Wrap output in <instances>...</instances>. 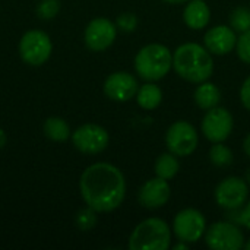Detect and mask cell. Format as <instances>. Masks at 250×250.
Instances as JSON below:
<instances>
[{
  "label": "cell",
  "mask_w": 250,
  "mask_h": 250,
  "mask_svg": "<svg viewBox=\"0 0 250 250\" xmlns=\"http://www.w3.org/2000/svg\"><path fill=\"white\" fill-rule=\"evenodd\" d=\"M199 144V135L195 126L186 120L174 122L166 132V146L176 157L192 155Z\"/></svg>",
  "instance_id": "52a82bcc"
},
{
  "label": "cell",
  "mask_w": 250,
  "mask_h": 250,
  "mask_svg": "<svg viewBox=\"0 0 250 250\" xmlns=\"http://www.w3.org/2000/svg\"><path fill=\"white\" fill-rule=\"evenodd\" d=\"M79 190L86 207L98 214L117 209L126 196V179L120 168L110 163L88 166L79 179Z\"/></svg>",
  "instance_id": "6da1fadb"
},
{
  "label": "cell",
  "mask_w": 250,
  "mask_h": 250,
  "mask_svg": "<svg viewBox=\"0 0 250 250\" xmlns=\"http://www.w3.org/2000/svg\"><path fill=\"white\" fill-rule=\"evenodd\" d=\"M207 231V220L199 209L185 208L179 211L173 220V233L177 240L185 243L199 242Z\"/></svg>",
  "instance_id": "9c48e42d"
},
{
  "label": "cell",
  "mask_w": 250,
  "mask_h": 250,
  "mask_svg": "<svg viewBox=\"0 0 250 250\" xmlns=\"http://www.w3.org/2000/svg\"><path fill=\"white\" fill-rule=\"evenodd\" d=\"M183 21L190 29H204L211 21V9L205 0H189L183 10Z\"/></svg>",
  "instance_id": "2e32d148"
},
{
  "label": "cell",
  "mask_w": 250,
  "mask_h": 250,
  "mask_svg": "<svg viewBox=\"0 0 250 250\" xmlns=\"http://www.w3.org/2000/svg\"><path fill=\"white\" fill-rule=\"evenodd\" d=\"M21 59L29 66H42L51 56L53 42L50 35L41 29L26 31L18 44Z\"/></svg>",
  "instance_id": "5b68a950"
},
{
  "label": "cell",
  "mask_w": 250,
  "mask_h": 250,
  "mask_svg": "<svg viewBox=\"0 0 250 250\" xmlns=\"http://www.w3.org/2000/svg\"><path fill=\"white\" fill-rule=\"evenodd\" d=\"M233 127H234V119L231 113L220 105L207 110L201 123L204 136L212 144L224 142L226 139H229L233 132Z\"/></svg>",
  "instance_id": "30bf717a"
},
{
  "label": "cell",
  "mask_w": 250,
  "mask_h": 250,
  "mask_svg": "<svg viewBox=\"0 0 250 250\" xmlns=\"http://www.w3.org/2000/svg\"><path fill=\"white\" fill-rule=\"evenodd\" d=\"M243 151H245V154L250 158V133L245 138V141H243Z\"/></svg>",
  "instance_id": "f1b7e54d"
},
{
  "label": "cell",
  "mask_w": 250,
  "mask_h": 250,
  "mask_svg": "<svg viewBox=\"0 0 250 250\" xmlns=\"http://www.w3.org/2000/svg\"><path fill=\"white\" fill-rule=\"evenodd\" d=\"M97 211H94L92 208L86 207L83 209H81L78 214H76V218H75V223H76V227L81 230V231H89L95 227L97 224Z\"/></svg>",
  "instance_id": "603a6c76"
},
{
  "label": "cell",
  "mask_w": 250,
  "mask_h": 250,
  "mask_svg": "<svg viewBox=\"0 0 250 250\" xmlns=\"http://www.w3.org/2000/svg\"><path fill=\"white\" fill-rule=\"evenodd\" d=\"M154 171L157 177H161L164 180H171L177 176V173L180 171V161L179 157H176L174 154L164 152L161 154L154 166Z\"/></svg>",
  "instance_id": "ffe728a7"
},
{
  "label": "cell",
  "mask_w": 250,
  "mask_h": 250,
  "mask_svg": "<svg viewBox=\"0 0 250 250\" xmlns=\"http://www.w3.org/2000/svg\"><path fill=\"white\" fill-rule=\"evenodd\" d=\"M237 32L227 25H215L205 32L204 45L212 56H226L236 50Z\"/></svg>",
  "instance_id": "5bb4252c"
},
{
  "label": "cell",
  "mask_w": 250,
  "mask_h": 250,
  "mask_svg": "<svg viewBox=\"0 0 250 250\" xmlns=\"http://www.w3.org/2000/svg\"><path fill=\"white\" fill-rule=\"evenodd\" d=\"M205 243L212 250H239L245 248V236L239 224L233 221H218L207 227Z\"/></svg>",
  "instance_id": "8992f818"
},
{
  "label": "cell",
  "mask_w": 250,
  "mask_h": 250,
  "mask_svg": "<svg viewBox=\"0 0 250 250\" xmlns=\"http://www.w3.org/2000/svg\"><path fill=\"white\" fill-rule=\"evenodd\" d=\"M188 248H189V243H185V242H180V240H179V243H177V245H174V246H173V249L174 250L188 249Z\"/></svg>",
  "instance_id": "4dcf8cb0"
},
{
  "label": "cell",
  "mask_w": 250,
  "mask_h": 250,
  "mask_svg": "<svg viewBox=\"0 0 250 250\" xmlns=\"http://www.w3.org/2000/svg\"><path fill=\"white\" fill-rule=\"evenodd\" d=\"M214 198L218 207L226 211L240 209L249 199V183L246 179L229 176L217 185Z\"/></svg>",
  "instance_id": "ba28073f"
},
{
  "label": "cell",
  "mask_w": 250,
  "mask_h": 250,
  "mask_svg": "<svg viewBox=\"0 0 250 250\" xmlns=\"http://www.w3.org/2000/svg\"><path fill=\"white\" fill-rule=\"evenodd\" d=\"M173 69L185 81L201 83L214 73V59L205 45L198 42H185L173 53Z\"/></svg>",
  "instance_id": "7a4b0ae2"
},
{
  "label": "cell",
  "mask_w": 250,
  "mask_h": 250,
  "mask_svg": "<svg viewBox=\"0 0 250 250\" xmlns=\"http://www.w3.org/2000/svg\"><path fill=\"white\" fill-rule=\"evenodd\" d=\"M116 26L123 32H133L138 26V18L132 12H123L117 16Z\"/></svg>",
  "instance_id": "4316f807"
},
{
  "label": "cell",
  "mask_w": 250,
  "mask_h": 250,
  "mask_svg": "<svg viewBox=\"0 0 250 250\" xmlns=\"http://www.w3.org/2000/svg\"><path fill=\"white\" fill-rule=\"evenodd\" d=\"M6 142H7V136H6V132H4L3 129H0V149H1V148H4Z\"/></svg>",
  "instance_id": "f546056e"
},
{
  "label": "cell",
  "mask_w": 250,
  "mask_h": 250,
  "mask_svg": "<svg viewBox=\"0 0 250 250\" xmlns=\"http://www.w3.org/2000/svg\"><path fill=\"white\" fill-rule=\"evenodd\" d=\"M230 26L236 32H246L250 29V7H236L230 15Z\"/></svg>",
  "instance_id": "7402d4cb"
},
{
  "label": "cell",
  "mask_w": 250,
  "mask_h": 250,
  "mask_svg": "<svg viewBox=\"0 0 250 250\" xmlns=\"http://www.w3.org/2000/svg\"><path fill=\"white\" fill-rule=\"evenodd\" d=\"M164 3H168V4H182V3H188L189 0H161Z\"/></svg>",
  "instance_id": "1f68e13d"
},
{
  "label": "cell",
  "mask_w": 250,
  "mask_h": 250,
  "mask_svg": "<svg viewBox=\"0 0 250 250\" xmlns=\"http://www.w3.org/2000/svg\"><path fill=\"white\" fill-rule=\"evenodd\" d=\"M72 144L73 146L82 152V154H100L103 152L110 142L108 132L95 123H85L79 126L73 133H72Z\"/></svg>",
  "instance_id": "8fae6325"
},
{
  "label": "cell",
  "mask_w": 250,
  "mask_h": 250,
  "mask_svg": "<svg viewBox=\"0 0 250 250\" xmlns=\"http://www.w3.org/2000/svg\"><path fill=\"white\" fill-rule=\"evenodd\" d=\"M42 132L50 141H54V142H64L72 136L70 126L67 125V122L57 116L48 117L44 122Z\"/></svg>",
  "instance_id": "d6986e66"
},
{
  "label": "cell",
  "mask_w": 250,
  "mask_h": 250,
  "mask_svg": "<svg viewBox=\"0 0 250 250\" xmlns=\"http://www.w3.org/2000/svg\"><path fill=\"white\" fill-rule=\"evenodd\" d=\"M227 212H229V217H227L229 221H233V223L243 226L248 230H250V199H248V202L240 209L227 211Z\"/></svg>",
  "instance_id": "d4e9b609"
},
{
  "label": "cell",
  "mask_w": 250,
  "mask_h": 250,
  "mask_svg": "<svg viewBox=\"0 0 250 250\" xmlns=\"http://www.w3.org/2000/svg\"><path fill=\"white\" fill-rule=\"evenodd\" d=\"M59 10H60L59 0H41L37 6V15L44 21L53 19L59 13Z\"/></svg>",
  "instance_id": "cb8c5ba5"
},
{
  "label": "cell",
  "mask_w": 250,
  "mask_h": 250,
  "mask_svg": "<svg viewBox=\"0 0 250 250\" xmlns=\"http://www.w3.org/2000/svg\"><path fill=\"white\" fill-rule=\"evenodd\" d=\"M195 103L201 110H211L217 105H220L221 103V91L220 88L212 83V82H201L198 83L195 94H193Z\"/></svg>",
  "instance_id": "e0dca14e"
},
{
  "label": "cell",
  "mask_w": 250,
  "mask_h": 250,
  "mask_svg": "<svg viewBox=\"0 0 250 250\" xmlns=\"http://www.w3.org/2000/svg\"><path fill=\"white\" fill-rule=\"evenodd\" d=\"M104 94L111 100L117 103H126L135 98L139 83L138 79L129 73V72H114L107 76L104 81Z\"/></svg>",
  "instance_id": "4fadbf2b"
},
{
  "label": "cell",
  "mask_w": 250,
  "mask_h": 250,
  "mask_svg": "<svg viewBox=\"0 0 250 250\" xmlns=\"http://www.w3.org/2000/svg\"><path fill=\"white\" fill-rule=\"evenodd\" d=\"M171 246V229L157 217L141 221L130 233L127 248L130 250H167Z\"/></svg>",
  "instance_id": "277c9868"
},
{
  "label": "cell",
  "mask_w": 250,
  "mask_h": 250,
  "mask_svg": "<svg viewBox=\"0 0 250 250\" xmlns=\"http://www.w3.org/2000/svg\"><path fill=\"white\" fill-rule=\"evenodd\" d=\"M245 179H246V182L250 185V168L246 171V177H245Z\"/></svg>",
  "instance_id": "d6a6232c"
},
{
  "label": "cell",
  "mask_w": 250,
  "mask_h": 250,
  "mask_svg": "<svg viewBox=\"0 0 250 250\" xmlns=\"http://www.w3.org/2000/svg\"><path fill=\"white\" fill-rule=\"evenodd\" d=\"M117 37V26L107 18H95L92 19L83 34L85 45L95 53L104 51L113 45Z\"/></svg>",
  "instance_id": "7c38bea8"
},
{
  "label": "cell",
  "mask_w": 250,
  "mask_h": 250,
  "mask_svg": "<svg viewBox=\"0 0 250 250\" xmlns=\"http://www.w3.org/2000/svg\"><path fill=\"white\" fill-rule=\"evenodd\" d=\"M233 160H234L233 151L227 145H224V142H217L211 146L209 161L212 166H215L218 168L230 167L233 164Z\"/></svg>",
  "instance_id": "44dd1931"
},
{
  "label": "cell",
  "mask_w": 250,
  "mask_h": 250,
  "mask_svg": "<svg viewBox=\"0 0 250 250\" xmlns=\"http://www.w3.org/2000/svg\"><path fill=\"white\" fill-rule=\"evenodd\" d=\"M245 249L250 250V240H248V242H245Z\"/></svg>",
  "instance_id": "836d02e7"
},
{
  "label": "cell",
  "mask_w": 250,
  "mask_h": 250,
  "mask_svg": "<svg viewBox=\"0 0 250 250\" xmlns=\"http://www.w3.org/2000/svg\"><path fill=\"white\" fill-rule=\"evenodd\" d=\"M136 103L144 110H155L163 101V91L154 82H145L138 88L135 95Z\"/></svg>",
  "instance_id": "ac0fdd59"
},
{
  "label": "cell",
  "mask_w": 250,
  "mask_h": 250,
  "mask_svg": "<svg viewBox=\"0 0 250 250\" xmlns=\"http://www.w3.org/2000/svg\"><path fill=\"white\" fill-rule=\"evenodd\" d=\"M236 53L243 63L250 64V29L240 34V37L237 38Z\"/></svg>",
  "instance_id": "484cf974"
},
{
  "label": "cell",
  "mask_w": 250,
  "mask_h": 250,
  "mask_svg": "<svg viewBox=\"0 0 250 250\" xmlns=\"http://www.w3.org/2000/svg\"><path fill=\"white\" fill-rule=\"evenodd\" d=\"M171 196V188L168 185V180H164L161 177H154L145 182L139 192H138V201L141 207L146 209H158L164 207Z\"/></svg>",
  "instance_id": "9a60e30c"
},
{
  "label": "cell",
  "mask_w": 250,
  "mask_h": 250,
  "mask_svg": "<svg viewBox=\"0 0 250 250\" xmlns=\"http://www.w3.org/2000/svg\"><path fill=\"white\" fill-rule=\"evenodd\" d=\"M240 101H242L243 107L250 111V75L245 79V82L242 83V88H240Z\"/></svg>",
  "instance_id": "83f0119b"
},
{
  "label": "cell",
  "mask_w": 250,
  "mask_h": 250,
  "mask_svg": "<svg viewBox=\"0 0 250 250\" xmlns=\"http://www.w3.org/2000/svg\"><path fill=\"white\" fill-rule=\"evenodd\" d=\"M173 67V53L164 44L151 42L144 45L135 56L136 75L145 82L163 79Z\"/></svg>",
  "instance_id": "3957f363"
}]
</instances>
